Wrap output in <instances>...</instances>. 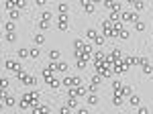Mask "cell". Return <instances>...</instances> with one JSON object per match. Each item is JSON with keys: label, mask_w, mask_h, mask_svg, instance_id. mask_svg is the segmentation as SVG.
<instances>
[{"label": "cell", "mask_w": 153, "mask_h": 114, "mask_svg": "<svg viewBox=\"0 0 153 114\" xmlns=\"http://www.w3.org/2000/svg\"><path fill=\"white\" fill-rule=\"evenodd\" d=\"M31 106H39V92L37 90H29L27 94L23 96V100H21V108H31Z\"/></svg>", "instance_id": "obj_1"}, {"label": "cell", "mask_w": 153, "mask_h": 114, "mask_svg": "<svg viewBox=\"0 0 153 114\" xmlns=\"http://www.w3.org/2000/svg\"><path fill=\"white\" fill-rule=\"evenodd\" d=\"M6 69H8V71H14L16 76L25 73L23 67H21V63H19V61H14V59H6Z\"/></svg>", "instance_id": "obj_2"}, {"label": "cell", "mask_w": 153, "mask_h": 114, "mask_svg": "<svg viewBox=\"0 0 153 114\" xmlns=\"http://www.w3.org/2000/svg\"><path fill=\"white\" fill-rule=\"evenodd\" d=\"M6 8L14 10V8H25V0H6Z\"/></svg>", "instance_id": "obj_3"}, {"label": "cell", "mask_w": 153, "mask_h": 114, "mask_svg": "<svg viewBox=\"0 0 153 114\" xmlns=\"http://www.w3.org/2000/svg\"><path fill=\"white\" fill-rule=\"evenodd\" d=\"M88 39H92L96 45H102V43H104V37H100V35L96 33V31H92V29L88 31Z\"/></svg>", "instance_id": "obj_4"}, {"label": "cell", "mask_w": 153, "mask_h": 114, "mask_svg": "<svg viewBox=\"0 0 153 114\" xmlns=\"http://www.w3.org/2000/svg\"><path fill=\"white\" fill-rule=\"evenodd\" d=\"M49 21H51V12H43V16H41V21H39V27H41V29H47Z\"/></svg>", "instance_id": "obj_5"}, {"label": "cell", "mask_w": 153, "mask_h": 114, "mask_svg": "<svg viewBox=\"0 0 153 114\" xmlns=\"http://www.w3.org/2000/svg\"><path fill=\"white\" fill-rule=\"evenodd\" d=\"M63 84H65V86H80V78H78V76H76V78H74V76H68V78L63 80Z\"/></svg>", "instance_id": "obj_6"}, {"label": "cell", "mask_w": 153, "mask_h": 114, "mask_svg": "<svg viewBox=\"0 0 153 114\" xmlns=\"http://www.w3.org/2000/svg\"><path fill=\"white\" fill-rule=\"evenodd\" d=\"M82 94H86V88H82V86H74V90H70V98H74V96H82Z\"/></svg>", "instance_id": "obj_7"}, {"label": "cell", "mask_w": 153, "mask_h": 114, "mask_svg": "<svg viewBox=\"0 0 153 114\" xmlns=\"http://www.w3.org/2000/svg\"><path fill=\"white\" fill-rule=\"evenodd\" d=\"M19 78H21V80H23L25 84H29V86H35V84H37V80L33 78V76H25V73H21Z\"/></svg>", "instance_id": "obj_8"}, {"label": "cell", "mask_w": 153, "mask_h": 114, "mask_svg": "<svg viewBox=\"0 0 153 114\" xmlns=\"http://www.w3.org/2000/svg\"><path fill=\"white\" fill-rule=\"evenodd\" d=\"M57 27L61 29V31H68V16H65V14H61V16H59Z\"/></svg>", "instance_id": "obj_9"}, {"label": "cell", "mask_w": 153, "mask_h": 114, "mask_svg": "<svg viewBox=\"0 0 153 114\" xmlns=\"http://www.w3.org/2000/svg\"><path fill=\"white\" fill-rule=\"evenodd\" d=\"M55 71H57V73H59V71L65 73V71H68V63H65V61H59V63L55 61Z\"/></svg>", "instance_id": "obj_10"}, {"label": "cell", "mask_w": 153, "mask_h": 114, "mask_svg": "<svg viewBox=\"0 0 153 114\" xmlns=\"http://www.w3.org/2000/svg\"><path fill=\"white\" fill-rule=\"evenodd\" d=\"M129 21H137V14H133V12H123V23H129Z\"/></svg>", "instance_id": "obj_11"}, {"label": "cell", "mask_w": 153, "mask_h": 114, "mask_svg": "<svg viewBox=\"0 0 153 114\" xmlns=\"http://www.w3.org/2000/svg\"><path fill=\"white\" fill-rule=\"evenodd\" d=\"M88 104H90V106H96V104H98V96H96V94H90V96H88Z\"/></svg>", "instance_id": "obj_12"}, {"label": "cell", "mask_w": 153, "mask_h": 114, "mask_svg": "<svg viewBox=\"0 0 153 114\" xmlns=\"http://www.w3.org/2000/svg\"><path fill=\"white\" fill-rule=\"evenodd\" d=\"M14 27H16V24L12 23V21H8V23L4 24V29H6V33H10V31H14Z\"/></svg>", "instance_id": "obj_13"}, {"label": "cell", "mask_w": 153, "mask_h": 114, "mask_svg": "<svg viewBox=\"0 0 153 114\" xmlns=\"http://www.w3.org/2000/svg\"><path fill=\"white\" fill-rule=\"evenodd\" d=\"M6 41H8V43H12V41H16V35H14V31H10V33H6Z\"/></svg>", "instance_id": "obj_14"}, {"label": "cell", "mask_w": 153, "mask_h": 114, "mask_svg": "<svg viewBox=\"0 0 153 114\" xmlns=\"http://www.w3.org/2000/svg\"><path fill=\"white\" fill-rule=\"evenodd\" d=\"M59 57H61V55H59V51H51V53H49V59H51V61H57Z\"/></svg>", "instance_id": "obj_15"}, {"label": "cell", "mask_w": 153, "mask_h": 114, "mask_svg": "<svg viewBox=\"0 0 153 114\" xmlns=\"http://www.w3.org/2000/svg\"><path fill=\"white\" fill-rule=\"evenodd\" d=\"M35 43L37 45H43V43H45V37H43V35H35Z\"/></svg>", "instance_id": "obj_16"}, {"label": "cell", "mask_w": 153, "mask_h": 114, "mask_svg": "<svg viewBox=\"0 0 153 114\" xmlns=\"http://www.w3.org/2000/svg\"><path fill=\"white\" fill-rule=\"evenodd\" d=\"M129 37V31H125V29H118V39H127Z\"/></svg>", "instance_id": "obj_17"}, {"label": "cell", "mask_w": 153, "mask_h": 114, "mask_svg": "<svg viewBox=\"0 0 153 114\" xmlns=\"http://www.w3.org/2000/svg\"><path fill=\"white\" fill-rule=\"evenodd\" d=\"M27 55H31L29 49H19V57H27Z\"/></svg>", "instance_id": "obj_18"}, {"label": "cell", "mask_w": 153, "mask_h": 114, "mask_svg": "<svg viewBox=\"0 0 153 114\" xmlns=\"http://www.w3.org/2000/svg\"><path fill=\"white\" fill-rule=\"evenodd\" d=\"M4 106H14V98H12V96H8V98L4 100Z\"/></svg>", "instance_id": "obj_19"}, {"label": "cell", "mask_w": 153, "mask_h": 114, "mask_svg": "<svg viewBox=\"0 0 153 114\" xmlns=\"http://www.w3.org/2000/svg\"><path fill=\"white\" fill-rule=\"evenodd\" d=\"M57 8H59V12H61V14H68V4H59Z\"/></svg>", "instance_id": "obj_20"}, {"label": "cell", "mask_w": 153, "mask_h": 114, "mask_svg": "<svg viewBox=\"0 0 153 114\" xmlns=\"http://www.w3.org/2000/svg\"><path fill=\"white\" fill-rule=\"evenodd\" d=\"M135 29H137V31H143V29H145V24H143L141 21H135Z\"/></svg>", "instance_id": "obj_21"}, {"label": "cell", "mask_w": 153, "mask_h": 114, "mask_svg": "<svg viewBox=\"0 0 153 114\" xmlns=\"http://www.w3.org/2000/svg\"><path fill=\"white\" fill-rule=\"evenodd\" d=\"M10 12V19L12 21H14V19H19V10H16V8H14V10H8Z\"/></svg>", "instance_id": "obj_22"}, {"label": "cell", "mask_w": 153, "mask_h": 114, "mask_svg": "<svg viewBox=\"0 0 153 114\" xmlns=\"http://www.w3.org/2000/svg\"><path fill=\"white\" fill-rule=\"evenodd\" d=\"M143 8H145L143 2H135V10H143Z\"/></svg>", "instance_id": "obj_23"}, {"label": "cell", "mask_w": 153, "mask_h": 114, "mask_svg": "<svg viewBox=\"0 0 153 114\" xmlns=\"http://www.w3.org/2000/svg\"><path fill=\"white\" fill-rule=\"evenodd\" d=\"M0 88H8V80H6V78L0 80Z\"/></svg>", "instance_id": "obj_24"}, {"label": "cell", "mask_w": 153, "mask_h": 114, "mask_svg": "<svg viewBox=\"0 0 153 114\" xmlns=\"http://www.w3.org/2000/svg\"><path fill=\"white\" fill-rule=\"evenodd\" d=\"M31 51V57H39V49H29Z\"/></svg>", "instance_id": "obj_25"}, {"label": "cell", "mask_w": 153, "mask_h": 114, "mask_svg": "<svg viewBox=\"0 0 153 114\" xmlns=\"http://www.w3.org/2000/svg\"><path fill=\"white\" fill-rule=\"evenodd\" d=\"M131 104H133V106H137V104H139V98H137V96H133V98H131Z\"/></svg>", "instance_id": "obj_26"}, {"label": "cell", "mask_w": 153, "mask_h": 114, "mask_svg": "<svg viewBox=\"0 0 153 114\" xmlns=\"http://www.w3.org/2000/svg\"><path fill=\"white\" fill-rule=\"evenodd\" d=\"M98 84H100V78H98V76H96V78H92V86H98Z\"/></svg>", "instance_id": "obj_27"}, {"label": "cell", "mask_w": 153, "mask_h": 114, "mask_svg": "<svg viewBox=\"0 0 153 114\" xmlns=\"http://www.w3.org/2000/svg\"><path fill=\"white\" fill-rule=\"evenodd\" d=\"M68 106H70V108H76V106H78V102H74V100H70V102H68Z\"/></svg>", "instance_id": "obj_28"}, {"label": "cell", "mask_w": 153, "mask_h": 114, "mask_svg": "<svg viewBox=\"0 0 153 114\" xmlns=\"http://www.w3.org/2000/svg\"><path fill=\"white\" fill-rule=\"evenodd\" d=\"M104 4H106V6H112V4H114V0H104Z\"/></svg>", "instance_id": "obj_29"}, {"label": "cell", "mask_w": 153, "mask_h": 114, "mask_svg": "<svg viewBox=\"0 0 153 114\" xmlns=\"http://www.w3.org/2000/svg\"><path fill=\"white\" fill-rule=\"evenodd\" d=\"M45 2H47V0H37V4H45Z\"/></svg>", "instance_id": "obj_30"}, {"label": "cell", "mask_w": 153, "mask_h": 114, "mask_svg": "<svg viewBox=\"0 0 153 114\" xmlns=\"http://www.w3.org/2000/svg\"><path fill=\"white\" fill-rule=\"evenodd\" d=\"M129 2H135V0H129Z\"/></svg>", "instance_id": "obj_31"}, {"label": "cell", "mask_w": 153, "mask_h": 114, "mask_svg": "<svg viewBox=\"0 0 153 114\" xmlns=\"http://www.w3.org/2000/svg\"><path fill=\"white\" fill-rule=\"evenodd\" d=\"M0 106H2V104H0Z\"/></svg>", "instance_id": "obj_32"}]
</instances>
